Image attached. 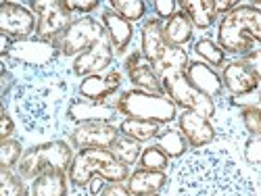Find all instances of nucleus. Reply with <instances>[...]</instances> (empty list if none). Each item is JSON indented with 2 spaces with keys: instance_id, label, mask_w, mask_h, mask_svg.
I'll return each mask as SVG.
<instances>
[{
  "instance_id": "18",
  "label": "nucleus",
  "mask_w": 261,
  "mask_h": 196,
  "mask_svg": "<svg viewBox=\"0 0 261 196\" xmlns=\"http://www.w3.org/2000/svg\"><path fill=\"white\" fill-rule=\"evenodd\" d=\"M121 83H123V77H121V71L117 69H109L105 73H98V75H88L80 81V96L88 98V100H96V102H107L109 96H113L115 92L121 90Z\"/></svg>"
},
{
  "instance_id": "21",
  "label": "nucleus",
  "mask_w": 261,
  "mask_h": 196,
  "mask_svg": "<svg viewBox=\"0 0 261 196\" xmlns=\"http://www.w3.org/2000/svg\"><path fill=\"white\" fill-rule=\"evenodd\" d=\"M100 23L105 25L107 38L111 42V46L115 50V54H123L129 44H132V38H134V27L129 21H125L123 17H119L115 11L111 9H105L100 15Z\"/></svg>"
},
{
  "instance_id": "13",
  "label": "nucleus",
  "mask_w": 261,
  "mask_h": 196,
  "mask_svg": "<svg viewBox=\"0 0 261 196\" xmlns=\"http://www.w3.org/2000/svg\"><path fill=\"white\" fill-rule=\"evenodd\" d=\"M36 15L17 3H3L0 5V34L13 40H23L36 34Z\"/></svg>"
},
{
  "instance_id": "1",
  "label": "nucleus",
  "mask_w": 261,
  "mask_h": 196,
  "mask_svg": "<svg viewBox=\"0 0 261 196\" xmlns=\"http://www.w3.org/2000/svg\"><path fill=\"white\" fill-rule=\"evenodd\" d=\"M15 111L28 132L48 134L67 121V104L71 102V86L59 69V63L46 69H28L15 90Z\"/></svg>"
},
{
  "instance_id": "28",
  "label": "nucleus",
  "mask_w": 261,
  "mask_h": 196,
  "mask_svg": "<svg viewBox=\"0 0 261 196\" xmlns=\"http://www.w3.org/2000/svg\"><path fill=\"white\" fill-rule=\"evenodd\" d=\"M192 50L197 52V57H199L203 63H207L209 67H213V69H224L226 65H228L224 48L217 44V42H213L211 38H201V40H197V42H194V46H192Z\"/></svg>"
},
{
  "instance_id": "26",
  "label": "nucleus",
  "mask_w": 261,
  "mask_h": 196,
  "mask_svg": "<svg viewBox=\"0 0 261 196\" xmlns=\"http://www.w3.org/2000/svg\"><path fill=\"white\" fill-rule=\"evenodd\" d=\"M119 134L127 136L136 142H148V140H157V136L161 134V125L153 123V121H144V119H132L125 117L119 125Z\"/></svg>"
},
{
  "instance_id": "9",
  "label": "nucleus",
  "mask_w": 261,
  "mask_h": 196,
  "mask_svg": "<svg viewBox=\"0 0 261 196\" xmlns=\"http://www.w3.org/2000/svg\"><path fill=\"white\" fill-rule=\"evenodd\" d=\"M30 9L36 15V36L59 42L61 36L73 23L71 11L65 0H30Z\"/></svg>"
},
{
  "instance_id": "4",
  "label": "nucleus",
  "mask_w": 261,
  "mask_h": 196,
  "mask_svg": "<svg viewBox=\"0 0 261 196\" xmlns=\"http://www.w3.org/2000/svg\"><path fill=\"white\" fill-rule=\"evenodd\" d=\"M67 176H69V184L73 188L88 190L92 176H102L109 184L127 182L129 167L123 165L113 155L111 148H88V150H77Z\"/></svg>"
},
{
  "instance_id": "7",
  "label": "nucleus",
  "mask_w": 261,
  "mask_h": 196,
  "mask_svg": "<svg viewBox=\"0 0 261 196\" xmlns=\"http://www.w3.org/2000/svg\"><path fill=\"white\" fill-rule=\"evenodd\" d=\"M61 57L63 54H61L59 42L38 38L34 34V36L23 38V40H15L9 57L3 61L19 65V67H23V69H46V67L57 65Z\"/></svg>"
},
{
  "instance_id": "2",
  "label": "nucleus",
  "mask_w": 261,
  "mask_h": 196,
  "mask_svg": "<svg viewBox=\"0 0 261 196\" xmlns=\"http://www.w3.org/2000/svg\"><path fill=\"white\" fill-rule=\"evenodd\" d=\"M176 180L182 196H257L253 180L232 152L220 146L197 148L186 155Z\"/></svg>"
},
{
  "instance_id": "37",
  "label": "nucleus",
  "mask_w": 261,
  "mask_h": 196,
  "mask_svg": "<svg viewBox=\"0 0 261 196\" xmlns=\"http://www.w3.org/2000/svg\"><path fill=\"white\" fill-rule=\"evenodd\" d=\"M150 7H153V11H155V15H157V19L161 21V19H171L173 15L178 13V3L176 0H155V3H150Z\"/></svg>"
},
{
  "instance_id": "17",
  "label": "nucleus",
  "mask_w": 261,
  "mask_h": 196,
  "mask_svg": "<svg viewBox=\"0 0 261 196\" xmlns=\"http://www.w3.org/2000/svg\"><path fill=\"white\" fill-rule=\"evenodd\" d=\"M222 81L224 88L232 94V96H245V94H253L259 90V77L255 75V71L249 65L241 59V61H230L226 67L222 69Z\"/></svg>"
},
{
  "instance_id": "23",
  "label": "nucleus",
  "mask_w": 261,
  "mask_h": 196,
  "mask_svg": "<svg viewBox=\"0 0 261 196\" xmlns=\"http://www.w3.org/2000/svg\"><path fill=\"white\" fill-rule=\"evenodd\" d=\"M178 7L197 30H209L217 21L215 0H180Z\"/></svg>"
},
{
  "instance_id": "44",
  "label": "nucleus",
  "mask_w": 261,
  "mask_h": 196,
  "mask_svg": "<svg viewBox=\"0 0 261 196\" xmlns=\"http://www.w3.org/2000/svg\"><path fill=\"white\" fill-rule=\"evenodd\" d=\"M238 7V3L236 0H215V11H217V15H228L230 11H234Z\"/></svg>"
},
{
  "instance_id": "14",
  "label": "nucleus",
  "mask_w": 261,
  "mask_h": 196,
  "mask_svg": "<svg viewBox=\"0 0 261 196\" xmlns=\"http://www.w3.org/2000/svg\"><path fill=\"white\" fill-rule=\"evenodd\" d=\"M117 115L115 104L109 102H96V100H88L84 96H73L71 102L67 104V117L69 123L82 125V123H111Z\"/></svg>"
},
{
  "instance_id": "38",
  "label": "nucleus",
  "mask_w": 261,
  "mask_h": 196,
  "mask_svg": "<svg viewBox=\"0 0 261 196\" xmlns=\"http://www.w3.org/2000/svg\"><path fill=\"white\" fill-rule=\"evenodd\" d=\"M71 13H92L100 7L98 0H65Z\"/></svg>"
},
{
  "instance_id": "5",
  "label": "nucleus",
  "mask_w": 261,
  "mask_h": 196,
  "mask_svg": "<svg viewBox=\"0 0 261 196\" xmlns=\"http://www.w3.org/2000/svg\"><path fill=\"white\" fill-rule=\"evenodd\" d=\"M73 146L65 140H50L28 148L17 165V173L23 180H36L48 171H69L73 163Z\"/></svg>"
},
{
  "instance_id": "20",
  "label": "nucleus",
  "mask_w": 261,
  "mask_h": 196,
  "mask_svg": "<svg viewBox=\"0 0 261 196\" xmlns=\"http://www.w3.org/2000/svg\"><path fill=\"white\" fill-rule=\"evenodd\" d=\"M184 75L194 88H197L199 92H203L205 96H209V98H217L224 92L222 75L203 61H190L188 67L184 69Z\"/></svg>"
},
{
  "instance_id": "41",
  "label": "nucleus",
  "mask_w": 261,
  "mask_h": 196,
  "mask_svg": "<svg viewBox=\"0 0 261 196\" xmlns=\"http://www.w3.org/2000/svg\"><path fill=\"white\" fill-rule=\"evenodd\" d=\"M249 67L255 71V75L259 77V81H261V48L259 50H253V52H249L245 59H243Z\"/></svg>"
},
{
  "instance_id": "42",
  "label": "nucleus",
  "mask_w": 261,
  "mask_h": 196,
  "mask_svg": "<svg viewBox=\"0 0 261 196\" xmlns=\"http://www.w3.org/2000/svg\"><path fill=\"white\" fill-rule=\"evenodd\" d=\"M98 196H132V192L123 184H109V186H105V190Z\"/></svg>"
},
{
  "instance_id": "35",
  "label": "nucleus",
  "mask_w": 261,
  "mask_h": 196,
  "mask_svg": "<svg viewBox=\"0 0 261 196\" xmlns=\"http://www.w3.org/2000/svg\"><path fill=\"white\" fill-rule=\"evenodd\" d=\"M241 121L251 138L261 136V108L259 106H247L241 108Z\"/></svg>"
},
{
  "instance_id": "40",
  "label": "nucleus",
  "mask_w": 261,
  "mask_h": 196,
  "mask_svg": "<svg viewBox=\"0 0 261 196\" xmlns=\"http://www.w3.org/2000/svg\"><path fill=\"white\" fill-rule=\"evenodd\" d=\"M15 132V121L11 117V113L7 111V108H3V125H0V138L3 140H9Z\"/></svg>"
},
{
  "instance_id": "39",
  "label": "nucleus",
  "mask_w": 261,
  "mask_h": 196,
  "mask_svg": "<svg viewBox=\"0 0 261 196\" xmlns=\"http://www.w3.org/2000/svg\"><path fill=\"white\" fill-rule=\"evenodd\" d=\"M230 102L238 108H247V106H259L261 102V94L259 92H253V94H245V96H232Z\"/></svg>"
},
{
  "instance_id": "12",
  "label": "nucleus",
  "mask_w": 261,
  "mask_h": 196,
  "mask_svg": "<svg viewBox=\"0 0 261 196\" xmlns=\"http://www.w3.org/2000/svg\"><path fill=\"white\" fill-rule=\"evenodd\" d=\"M115 59V50L111 46V42L105 36L102 40H98L96 44H92L88 50H84L80 57L73 59L71 63V73L75 77H88V75H98L105 73L111 63Z\"/></svg>"
},
{
  "instance_id": "22",
  "label": "nucleus",
  "mask_w": 261,
  "mask_h": 196,
  "mask_svg": "<svg viewBox=\"0 0 261 196\" xmlns=\"http://www.w3.org/2000/svg\"><path fill=\"white\" fill-rule=\"evenodd\" d=\"M169 184V178L165 171H148V169H136L129 173L127 178V190L132 196H148V194H159Z\"/></svg>"
},
{
  "instance_id": "32",
  "label": "nucleus",
  "mask_w": 261,
  "mask_h": 196,
  "mask_svg": "<svg viewBox=\"0 0 261 196\" xmlns=\"http://www.w3.org/2000/svg\"><path fill=\"white\" fill-rule=\"evenodd\" d=\"M109 9L115 11L129 23H136L146 15V3H142V0H109Z\"/></svg>"
},
{
  "instance_id": "30",
  "label": "nucleus",
  "mask_w": 261,
  "mask_h": 196,
  "mask_svg": "<svg viewBox=\"0 0 261 196\" xmlns=\"http://www.w3.org/2000/svg\"><path fill=\"white\" fill-rule=\"evenodd\" d=\"M113 155L123 163V165H136L140 161V155H142V142H136L127 136H119L117 142L113 144Z\"/></svg>"
},
{
  "instance_id": "45",
  "label": "nucleus",
  "mask_w": 261,
  "mask_h": 196,
  "mask_svg": "<svg viewBox=\"0 0 261 196\" xmlns=\"http://www.w3.org/2000/svg\"><path fill=\"white\" fill-rule=\"evenodd\" d=\"M148 196H159V194H148Z\"/></svg>"
},
{
  "instance_id": "29",
  "label": "nucleus",
  "mask_w": 261,
  "mask_h": 196,
  "mask_svg": "<svg viewBox=\"0 0 261 196\" xmlns=\"http://www.w3.org/2000/svg\"><path fill=\"white\" fill-rule=\"evenodd\" d=\"M188 52L184 48H176V46H169V50L163 54V59L153 65V69L157 71L159 77H163L165 73H171V71H184L188 67Z\"/></svg>"
},
{
  "instance_id": "3",
  "label": "nucleus",
  "mask_w": 261,
  "mask_h": 196,
  "mask_svg": "<svg viewBox=\"0 0 261 196\" xmlns=\"http://www.w3.org/2000/svg\"><path fill=\"white\" fill-rule=\"evenodd\" d=\"M217 44L226 54L247 57L261 44V11L253 5H238L217 23Z\"/></svg>"
},
{
  "instance_id": "15",
  "label": "nucleus",
  "mask_w": 261,
  "mask_h": 196,
  "mask_svg": "<svg viewBox=\"0 0 261 196\" xmlns=\"http://www.w3.org/2000/svg\"><path fill=\"white\" fill-rule=\"evenodd\" d=\"M123 69L129 77V81L134 83L136 90H144V92H150V94H165L163 92V83H161V77L157 75V71L153 69L140 50H134L125 57V63H123Z\"/></svg>"
},
{
  "instance_id": "24",
  "label": "nucleus",
  "mask_w": 261,
  "mask_h": 196,
  "mask_svg": "<svg viewBox=\"0 0 261 196\" xmlns=\"http://www.w3.org/2000/svg\"><path fill=\"white\" fill-rule=\"evenodd\" d=\"M69 176L67 171H48L32 182V196H67Z\"/></svg>"
},
{
  "instance_id": "11",
  "label": "nucleus",
  "mask_w": 261,
  "mask_h": 196,
  "mask_svg": "<svg viewBox=\"0 0 261 196\" xmlns=\"http://www.w3.org/2000/svg\"><path fill=\"white\" fill-rule=\"evenodd\" d=\"M119 136V127L113 123H82L69 132V144L75 150L113 148Z\"/></svg>"
},
{
  "instance_id": "34",
  "label": "nucleus",
  "mask_w": 261,
  "mask_h": 196,
  "mask_svg": "<svg viewBox=\"0 0 261 196\" xmlns=\"http://www.w3.org/2000/svg\"><path fill=\"white\" fill-rule=\"evenodd\" d=\"M21 157H23V146H21L19 140H3L0 144V167L3 169H13L19 165Z\"/></svg>"
},
{
  "instance_id": "19",
  "label": "nucleus",
  "mask_w": 261,
  "mask_h": 196,
  "mask_svg": "<svg viewBox=\"0 0 261 196\" xmlns=\"http://www.w3.org/2000/svg\"><path fill=\"white\" fill-rule=\"evenodd\" d=\"M167 50H169V44L163 36V23L157 17L146 19L140 27V52H142V57L150 65H157Z\"/></svg>"
},
{
  "instance_id": "6",
  "label": "nucleus",
  "mask_w": 261,
  "mask_h": 196,
  "mask_svg": "<svg viewBox=\"0 0 261 196\" xmlns=\"http://www.w3.org/2000/svg\"><path fill=\"white\" fill-rule=\"evenodd\" d=\"M117 113L132 119H144L167 125L178 119V106L165 94H150L144 90H127L115 102Z\"/></svg>"
},
{
  "instance_id": "27",
  "label": "nucleus",
  "mask_w": 261,
  "mask_h": 196,
  "mask_svg": "<svg viewBox=\"0 0 261 196\" xmlns=\"http://www.w3.org/2000/svg\"><path fill=\"white\" fill-rule=\"evenodd\" d=\"M155 146H159L169 159H182L186 155V150H188L186 138L182 136L180 129H173V127L161 129V134L157 136Z\"/></svg>"
},
{
  "instance_id": "43",
  "label": "nucleus",
  "mask_w": 261,
  "mask_h": 196,
  "mask_svg": "<svg viewBox=\"0 0 261 196\" xmlns=\"http://www.w3.org/2000/svg\"><path fill=\"white\" fill-rule=\"evenodd\" d=\"M105 178L102 176H92V180H90V184H88V192H90V196H98L102 190H105Z\"/></svg>"
},
{
  "instance_id": "25",
  "label": "nucleus",
  "mask_w": 261,
  "mask_h": 196,
  "mask_svg": "<svg viewBox=\"0 0 261 196\" xmlns=\"http://www.w3.org/2000/svg\"><path fill=\"white\" fill-rule=\"evenodd\" d=\"M163 36L167 40L169 46H176V48H184L188 42H192L194 36V27L190 23V19L178 11L171 19H167L163 23Z\"/></svg>"
},
{
  "instance_id": "33",
  "label": "nucleus",
  "mask_w": 261,
  "mask_h": 196,
  "mask_svg": "<svg viewBox=\"0 0 261 196\" xmlns=\"http://www.w3.org/2000/svg\"><path fill=\"white\" fill-rule=\"evenodd\" d=\"M169 157L159 148V146H146L140 155V169H148V171H167L169 167Z\"/></svg>"
},
{
  "instance_id": "31",
  "label": "nucleus",
  "mask_w": 261,
  "mask_h": 196,
  "mask_svg": "<svg viewBox=\"0 0 261 196\" xmlns=\"http://www.w3.org/2000/svg\"><path fill=\"white\" fill-rule=\"evenodd\" d=\"M0 196H32L25 180L13 169H0Z\"/></svg>"
},
{
  "instance_id": "8",
  "label": "nucleus",
  "mask_w": 261,
  "mask_h": 196,
  "mask_svg": "<svg viewBox=\"0 0 261 196\" xmlns=\"http://www.w3.org/2000/svg\"><path fill=\"white\" fill-rule=\"evenodd\" d=\"M163 83V92L167 98L173 100V104L184 108V111H194L207 119H213L217 115V106L215 100L199 92L194 86L186 79L184 71H171L161 77Z\"/></svg>"
},
{
  "instance_id": "10",
  "label": "nucleus",
  "mask_w": 261,
  "mask_h": 196,
  "mask_svg": "<svg viewBox=\"0 0 261 196\" xmlns=\"http://www.w3.org/2000/svg\"><path fill=\"white\" fill-rule=\"evenodd\" d=\"M105 36H107V32H105V25L100 21L92 19L90 15L80 17L67 27V32L61 36V40H59L61 54L67 57V59L80 57L84 50H88L92 44H96V42L102 40Z\"/></svg>"
},
{
  "instance_id": "16",
  "label": "nucleus",
  "mask_w": 261,
  "mask_h": 196,
  "mask_svg": "<svg viewBox=\"0 0 261 196\" xmlns=\"http://www.w3.org/2000/svg\"><path fill=\"white\" fill-rule=\"evenodd\" d=\"M178 129L186 138L188 146H192L194 150L211 146L217 138V129L213 127L211 119L194 113V111H184L178 115Z\"/></svg>"
},
{
  "instance_id": "36",
  "label": "nucleus",
  "mask_w": 261,
  "mask_h": 196,
  "mask_svg": "<svg viewBox=\"0 0 261 196\" xmlns=\"http://www.w3.org/2000/svg\"><path fill=\"white\" fill-rule=\"evenodd\" d=\"M245 161L249 165H261V136L249 138L245 142Z\"/></svg>"
}]
</instances>
